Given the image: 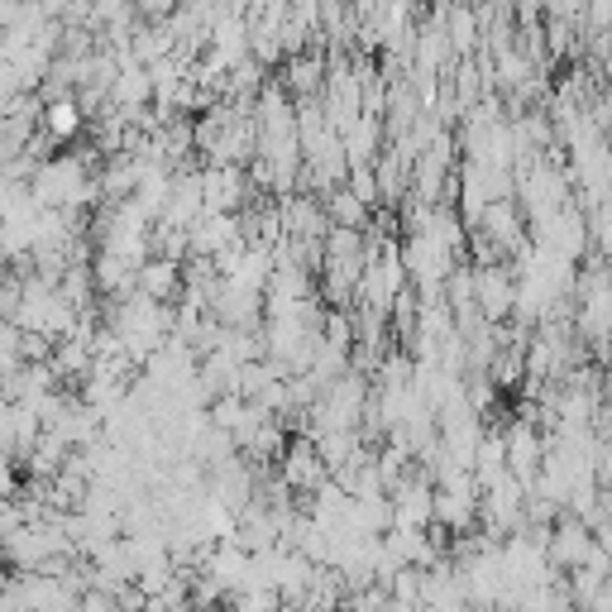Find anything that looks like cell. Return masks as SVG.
<instances>
[{
    "label": "cell",
    "instance_id": "obj_1",
    "mask_svg": "<svg viewBox=\"0 0 612 612\" xmlns=\"http://www.w3.org/2000/svg\"><path fill=\"white\" fill-rule=\"evenodd\" d=\"M96 192L101 187L91 182L86 163L72 159V153H62V159H44L34 168V177H30L34 206H62V211H77V206H86Z\"/></svg>",
    "mask_w": 612,
    "mask_h": 612
},
{
    "label": "cell",
    "instance_id": "obj_2",
    "mask_svg": "<svg viewBox=\"0 0 612 612\" xmlns=\"http://www.w3.org/2000/svg\"><path fill=\"white\" fill-rule=\"evenodd\" d=\"M282 478H288V488L307 493V488H321L325 484V460L316 446H292L288 460H282Z\"/></svg>",
    "mask_w": 612,
    "mask_h": 612
},
{
    "label": "cell",
    "instance_id": "obj_3",
    "mask_svg": "<svg viewBox=\"0 0 612 612\" xmlns=\"http://www.w3.org/2000/svg\"><path fill=\"white\" fill-rule=\"evenodd\" d=\"M82 125H86V111H82V101L77 96H54L44 106V129L54 135V145H68Z\"/></svg>",
    "mask_w": 612,
    "mask_h": 612
},
{
    "label": "cell",
    "instance_id": "obj_5",
    "mask_svg": "<svg viewBox=\"0 0 612 612\" xmlns=\"http://www.w3.org/2000/svg\"><path fill=\"white\" fill-rule=\"evenodd\" d=\"M331 216L340 220V226H349V230H355L359 220H363V197H359V192H349V187L331 192Z\"/></svg>",
    "mask_w": 612,
    "mask_h": 612
},
{
    "label": "cell",
    "instance_id": "obj_6",
    "mask_svg": "<svg viewBox=\"0 0 612 612\" xmlns=\"http://www.w3.org/2000/svg\"><path fill=\"white\" fill-rule=\"evenodd\" d=\"M139 5H145V15H168L177 0H139Z\"/></svg>",
    "mask_w": 612,
    "mask_h": 612
},
{
    "label": "cell",
    "instance_id": "obj_4",
    "mask_svg": "<svg viewBox=\"0 0 612 612\" xmlns=\"http://www.w3.org/2000/svg\"><path fill=\"white\" fill-rule=\"evenodd\" d=\"M135 282H139V292H149L153 302H168L177 288V268H173V258H153V264H139L135 273Z\"/></svg>",
    "mask_w": 612,
    "mask_h": 612
}]
</instances>
